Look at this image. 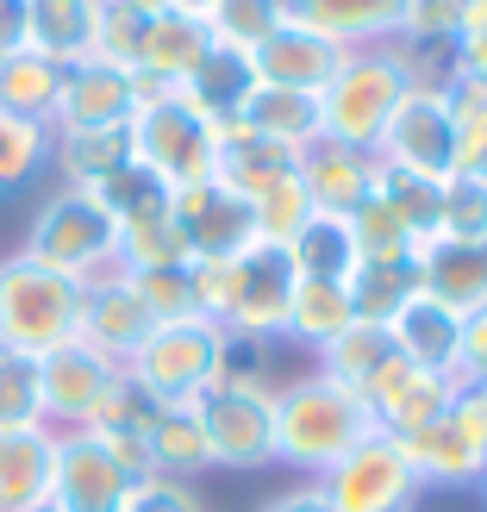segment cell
<instances>
[{
	"mask_svg": "<svg viewBox=\"0 0 487 512\" xmlns=\"http://www.w3.org/2000/svg\"><path fill=\"white\" fill-rule=\"evenodd\" d=\"M375 413L363 394L331 381L306 363L300 375H275V469L319 481L338 456H350L363 438H375Z\"/></svg>",
	"mask_w": 487,
	"mask_h": 512,
	"instance_id": "1",
	"label": "cell"
},
{
	"mask_svg": "<svg viewBox=\"0 0 487 512\" xmlns=\"http://www.w3.org/2000/svg\"><path fill=\"white\" fill-rule=\"evenodd\" d=\"M425 75H438V63L413 44H369V50H344L325 100V132L344 144L375 150V138L388 132V119L400 113V100L413 94Z\"/></svg>",
	"mask_w": 487,
	"mask_h": 512,
	"instance_id": "2",
	"label": "cell"
},
{
	"mask_svg": "<svg viewBox=\"0 0 487 512\" xmlns=\"http://www.w3.org/2000/svg\"><path fill=\"white\" fill-rule=\"evenodd\" d=\"M125 132H132V163L150 169L175 194L213 175L225 125H213L182 88H138V113L125 119Z\"/></svg>",
	"mask_w": 487,
	"mask_h": 512,
	"instance_id": "3",
	"label": "cell"
},
{
	"mask_svg": "<svg viewBox=\"0 0 487 512\" xmlns=\"http://www.w3.org/2000/svg\"><path fill=\"white\" fill-rule=\"evenodd\" d=\"M194 419L207 431L213 475H263L275 469V375L269 369H225L194 400Z\"/></svg>",
	"mask_w": 487,
	"mask_h": 512,
	"instance_id": "4",
	"label": "cell"
},
{
	"mask_svg": "<svg viewBox=\"0 0 487 512\" xmlns=\"http://www.w3.org/2000/svg\"><path fill=\"white\" fill-rule=\"evenodd\" d=\"M225 350H232V331L213 319H163L150 338L125 356V381L150 400V406H188L225 375Z\"/></svg>",
	"mask_w": 487,
	"mask_h": 512,
	"instance_id": "5",
	"label": "cell"
},
{
	"mask_svg": "<svg viewBox=\"0 0 487 512\" xmlns=\"http://www.w3.org/2000/svg\"><path fill=\"white\" fill-rule=\"evenodd\" d=\"M19 250L69 281H94V275L119 269V219L107 213V200L94 188H50L38 200L32 225H25Z\"/></svg>",
	"mask_w": 487,
	"mask_h": 512,
	"instance_id": "6",
	"label": "cell"
},
{
	"mask_svg": "<svg viewBox=\"0 0 487 512\" xmlns=\"http://www.w3.org/2000/svg\"><path fill=\"white\" fill-rule=\"evenodd\" d=\"M75 313H82V281L57 275L50 263L25 250L0 256V344L44 356L75 338Z\"/></svg>",
	"mask_w": 487,
	"mask_h": 512,
	"instance_id": "7",
	"label": "cell"
},
{
	"mask_svg": "<svg viewBox=\"0 0 487 512\" xmlns=\"http://www.w3.org/2000/svg\"><path fill=\"white\" fill-rule=\"evenodd\" d=\"M375 157H381V169H406V175H425V182H450V175L463 169L450 88L438 82V75H425V82L400 100L388 132L375 138Z\"/></svg>",
	"mask_w": 487,
	"mask_h": 512,
	"instance_id": "8",
	"label": "cell"
},
{
	"mask_svg": "<svg viewBox=\"0 0 487 512\" xmlns=\"http://www.w3.org/2000/svg\"><path fill=\"white\" fill-rule=\"evenodd\" d=\"M319 494L338 512H413L425 500L400 438H388V431H375V438H363L350 456H338V463L319 475Z\"/></svg>",
	"mask_w": 487,
	"mask_h": 512,
	"instance_id": "9",
	"label": "cell"
},
{
	"mask_svg": "<svg viewBox=\"0 0 487 512\" xmlns=\"http://www.w3.org/2000/svg\"><path fill=\"white\" fill-rule=\"evenodd\" d=\"M119 388H125V369L82 338H69V344L38 356V394H44V425L50 431H88L100 419V406Z\"/></svg>",
	"mask_w": 487,
	"mask_h": 512,
	"instance_id": "10",
	"label": "cell"
},
{
	"mask_svg": "<svg viewBox=\"0 0 487 512\" xmlns=\"http://www.w3.org/2000/svg\"><path fill=\"white\" fill-rule=\"evenodd\" d=\"M169 219H175V232H182L194 263H232L238 250H250L256 238H263L256 232V207L238 188H225L219 175L175 188L169 194Z\"/></svg>",
	"mask_w": 487,
	"mask_h": 512,
	"instance_id": "11",
	"label": "cell"
},
{
	"mask_svg": "<svg viewBox=\"0 0 487 512\" xmlns=\"http://www.w3.org/2000/svg\"><path fill=\"white\" fill-rule=\"evenodd\" d=\"M132 475L94 431H57V456H50V506L57 512H119L132 494Z\"/></svg>",
	"mask_w": 487,
	"mask_h": 512,
	"instance_id": "12",
	"label": "cell"
},
{
	"mask_svg": "<svg viewBox=\"0 0 487 512\" xmlns=\"http://www.w3.org/2000/svg\"><path fill=\"white\" fill-rule=\"evenodd\" d=\"M450 388H456V381L425 375L419 363H406L400 350H388V356L375 363V375H369L356 394H363V406L375 413V425L388 431V438H413L419 425H431V419L450 406Z\"/></svg>",
	"mask_w": 487,
	"mask_h": 512,
	"instance_id": "13",
	"label": "cell"
},
{
	"mask_svg": "<svg viewBox=\"0 0 487 512\" xmlns=\"http://www.w3.org/2000/svg\"><path fill=\"white\" fill-rule=\"evenodd\" d=\"M150 331H157V319H150V306L138 300L125 269H107V275L82 281V313H75V338L82 344H94L100 356H113L125 369V356H132Z\"/></svg>",
	"mask_w": 487,
	"mask_h": 512,
	"instance_id": "14",
	"label": "cell"
},
{
	"mask_svg": "<svg viewBox=\"0 0 487 512\" xmlns=\"http://www.w3.org/2000/svg\"><path fill=\"white\" fill-rule=\"evenodd\" d=\"M138 113V75L119 63H69L57 107H50V132H94V125H125Z\"/></svg>",
	"mask_w": 487,
	"mask_h": 512,
	"instance_id": "15",
	"label": "cell"
},
{
	"mask_svg": "<svg viewBox=\"0 0 487 512\" xmlns=\"http://www.w3.org/2000/svg\"><path fill=\"white\" fill-rule=\"evenodd\" d=\"M344 63V44H331L325 32L300 19H281L275 32L250 50V75L256 88H300V94H325L331 75Z\"/></svg>",
	"mask_w": 487,
	"mask_h": 512,
	"instance_id": "16",
	"label": "cell"
},
{
	"mask_svg": "<svg viewBox=\"0 0 487 512\" xmlns=\"http://www.w3.org/2000/svg\"><path fill=\"white\" fill-rule=\"evenodd\" d=\"M400 450H406V463H413L425 494H475V481L487 469V444L450 413V406L431 425H419L413 438H400Z\"/></svg>",
	"mask_w": 487,
	"mask_h": 512,
	"instance_id": "17",
	"label": "cell"
},
{
	"mask_svg": "<svg viewBox=\"0 0 487 512\" xmlns=\"http://www.w3.org/2000/svg\"><path fill=\"white\" fill-rule=\"evenodd\" d=\"M375 175H381V157L363 144H344V138H319V144H306L300 150V182L306 194H313V207L319 213H356L363 200L375 194Z\"/></svg>",
	"mask_w": 487,
	"mask_h": 512,
	"instance_id": "18",
	"label": "cell"
},
{
	"mask_svg": "<svg viewBox=\"0 0 487 512\" xmlns=\"http://www.w3.org/2000/svg\"><path fill=\"white\" fill-rule=\"evenodd\" d=\"M388 344L406 356V363H419L425 375L456 381V369H463V313H450L444 300H431V294L419 288V294L388 319Z\"/></svg>",
	"mask_w": 487,
	"mask_h": 512,
	"instance_id": "19",
	"label": "cell"
},
{
	"mask_svg": "<svg viewBox=\"0 0 487 512\" xmlns=\"http://www.w3.org/2000/svg\"><path fill=\"white\" fill-rule=\"evenodd\" d=\"M406 13H413V0H288V19L313 25L344 50L406 44Z\"/></svg>",
	"mask_w": 487,
	"mask_h": 512,
	"instance_id": "20",
	"label": "cell"
},
{
	"mask_svg": "<svg viewBox=\"0 0 487 512\" xmlns=\"http://www.w3.org/2000/svg\"><path fill=\"white\" fill-rule=\"evenodd\" d=\"M207 50H213L207 19L182 13V7H157V13H144V44H138V69L132 75L150 82V88H182Z\"/></svg>",
	"mask_w": 487,
	"mask_h": 512,
	"instance_id": "21",
	"label": "cell"
},
{
	"mask_svg": "<svg viewBox=\"0 0 487 512\" xmlns=\"http://www.w3.org/2000/svg\"><path fill=\"white\" fill-rule=\"evenodd\" d=\"M419 288L444 300L450 313H481L487 306V238H431L419 244Z\"/></svg>",
	"mask_w": 487,
	"mask_h": 512,
	"instance_id": "22",
	"label": "cell"
},
{
	"mask_svg": "<svg viewBox=\"0 0 487 512\" xmlns=\"http://www.w3.org/2000/svg\"><path fill=\"white\" fill-rule=\"evenodd\" d=\"M119 169H132V132L125 125L50 132V175H57V188H107Z\"/></svg>",
	"mask_w": 487,
	"mask_h": 512,
	"instance_id": "23",
	"label": "cell"
},
{
	"mask_svg": "<svg viewBox=\"0 0 487 512\" xmlns=\"http://www.w3.org/2000/svg\"><path fill=\"white\" fill-rule=\"evenodd\" d=\"M144 463H150V475H169V481L213 475V450L194 419V400L188 406H150L144 413Z\"/></svg>",
	"mask_w": 487,
	"mask_h": 512,
	"instance_id": "24",
	"label": "cell"
},
{
	"mask_svg": "<svg viewBox=\"0 0 487 512\" xmlns=\"http://www.w3.org/2000/svg\"><path fill=\"white\" fill-rule=\"evenodd\" d=\"M100 32V0H25V50L50 57L57 69L88 63Z\"/></svg>",
	"mask_w": 487,
	"mask_h": 512,
	"instance_id": "25",
	"label": "cell"
},
{
	"mask_svg": "<svg viewBox=\"0 0 487 512\" xmlns=\"http://www.w3.org/2000/svg\"><path fill=\"white\" fill-rule=\"evenodd\" d=\"M50 456H57L50 425L0 431V512H32L50 500Z\"/></svg>",
	"mask_w": 487,
	"mask_h": 512,
	"instance_id": "26",
	"label": "cell"
},
{
	"mask_svg": "<svg viewBox=\"0 0 487 512\" xmlns=\"http://www.w3.org/2000/svg\"><path fill=\"white\" fill-rule=\"evenodd\" d=\"M356 325V306H350V281H306L294 288V306H288V325H281V344L300 350L306 363L338 338V331Z\"/></svg>",
	"mask_w": 487,
	"mask_h": 512,
	"instance_id": "27",
	"label": "cell"
},
{
	"mask_svg": "<svg viewBox=\"0 0 487 512\" xmlns=\"http://www.w3.org/2000/svg\"><path fill=\"white\" fill-rule=\"evenodd\" d=\"M238 125H250V132H263V138H275L281 150H294V157H300L306 144L325 138V100L319 94H300V88H256L244 100Z\"/></svg>",
	"mask_w": 487,
	"mask_h": 512,
	"instance_id": "28",
	"label": "cell"
},
{
	"mask_svg": "<svg viewBox=\"0 0 487 512\" xmlns=\"http://www.w3.org/2000/svg\"><path fill=\"white\" fill-rule=\"evenodd\" d=\"M294 169H300L294 150H281L275 138L250 132V125H225V132H219V163H213V175H219L225 188H238L244 200H256L263 188H275L281 175H294Z\"/></svg>",
	"mask_w": 487,
	"mask_h": 512,
	"instance_id": "29",
	"label": "cell"
},
{
	"mask_svg": "<svg viewBox=\"0 0 487 512\" xmlns=\"http://www.w3.org/2000/svg\"><path fill=\"white\" fill-rule=\"evenodd\" d=\"M182 94L194 100L200 113H207L213 125H238V113H244V100L256 94V75H250V57L244 50H225V44H213L207 57L194 63V75L182 82Z\"/></svg>",
	"mask_w": 487,
	"mask_h": 512,
	"instance_id": "30",
	"label": "cell"
},
{
	"mask_svg": "<svg viewBox=\"0 0 487 512\" xmlns=\"http://www.w3.org/2000/svg\"><path fill=\"white\" fill-rule=\"evenodd\" d=\"M288 256H294V269H300L306 281H350L356 263H363L344 213H313V219H306L300 232L288 238Z\"/></svg>",
	"mask_w": 487,
	"mask_h": 512,
	"instance_id": "31",
	"label": "cell"
},
{
	"mask_svg": "<svg viewBox=\"0 0 487 512\" xmlns=\"http://www.w3.org/2000/svg\"><path fill=\"white\" fill-rule=\"evenodd\" d=\"M57 88H63V69L38 57V50H13L0 57V113H19V119H44L57 107Z\"/></svg>",
	"mask_w": 487,
	"mask_h": 512,
	"instance_id": "32",
	"label": "cell"
},
{
	"mask_svg": "<svg viewBox=\"0 0 487 512\" xmlns=\"http://www.w3.org/2000/svg\"><path fill=\"white\" fill-rule=\"evenodd\" d=\"M413 294H419V256H400V263H356V275H350V306H356L363 325H388Z\"/></svg>",
	"mask_w": 487,
	"mask_h": 512,
	"instance_id": "33",
	"label": "cell"
},
{
	"mask_svg": "<svg viewBox=\"0 0 487 512\" xmlns=\"http://www.w3.org/2000/svg\"><path fill=\"white\" fill-rule=\"evenodd\" d=\"M44 169H50V125L44 119L0 113V194L32 188Z\"/></svg>",
	"mask_w": 487,
	"mask_h": 512,
	"instance_id": "34",
	"label": "cell"
},
{
	"mask_svg": "<svg viewBox=\"0 0 487 512\" xmlns=\"http://www.w3.org/2000/svg\"><path fill=\"white\" fill-rule=\"evenodd\" d=\"M200 19H207L213 44H225V50H244V57H250V50L263 44V38L275 32V25H281V19H288V0H213V7L200 13Z\"/></svg>",
	"mask_w": 487,
	"mask_h": 512,
	"instance_id": "35",
	"label": "cell"
},
{
	"mask_svg": "<svg viewBox=\"0 0 487 512\" xmlns=\"http://www.w3.org/2000/svg\"><path fill=\"white\" fill-rule=\"evenodd\" d=\"M388 350H394V344H388V325H363V319H356L350 331H338V338L313 356V369H325L331 381H344V388H363Z\"/></svg>",
	"mask_w": 487,
	"mask_h": 512,
	"instance_id": "36",
	"label": "cell"
},
{
	"mask_svg": "<svg viewBox=\"0 0 487 512\" xmlns=\"http://www.w3.org/2000/svg\"><path fill=\"white\" fill-rule=\"evenodd\" d=\"M350 238H356V256H363V263H400V256H419V238L406 232V219L381 194H369L363 207L350 213Z\"/></svg>",
	"mask_w": 487,
	"mask_h": 512,
	"instance_id": "37",
	"label": "cell"
},
{
	"mask_svg": "<svg viewBox=\"0 0 487 512\" xmlns=\"http://www.w3.org/2000/svg\"><path fill=\"white\" fill-rule=\"evenodd\" d=\"M194 256L175 232V219H138V225H119V269H188Z\"/></svg>",
	"mask_w": 487,
	"mask_h": 512,
	"instance_id": "38",
	"label": "cell"
},
{
	"mask_svg": "<svg viewBox=\"0 0 487 512\" xmlns=\"http://www.w3.org/2000/svg\"><path fill=\"white\" fill-rule=\"evenodd\" d=\"M375 194L406 219V232L419 244L438 238V200H444V182H425V175H406V169H381L375 175Z\"/></svg>",
	"mask_w": 487,
	"mask_h": 512,
	"instance_id": "39",
	"label": "cell"
},
{
	"mask_svg": "<svg viewBox=\"0 0 487 512\" xmlns=\"http://www.w3.org/2000/svg\"><path fill=\"white\" fill-rule=\"evenodd\" d=\"M438 82L450 88V113H456V150H463V169H475V163L487 157V82H475V75L450 69V63H444Z\"/></svg>",
	"mask_w": 487,
	"mask_h": 512,
	"instance_id": "40",
	"label": "cell"
},
{
	"mask_svg": "<svg viewBox=\"0 0 487 512\" xmlns=\"http://www.w3.org/2000/svg\"><path fill=\"white\" fill-rule=\"evenodd\" d=\"M13 425H44V394H38V356L0 344V431Z\"/></svg>",
	"mask_w": 487,
	"mask_h": 512,
	"instance_id": "41",
	"label": "cell"
},
{
	"mask_svg": "<svg viewBox=\"0 0 487 512\" xmlns=\"http://www.w3.org/2000/svg\"><path fill=\"white\" fill-rule=\"evenodd\" d=\"M250 207H256V232H263L269 244H288L300 225L319 213V207H313V194H306V182H300V169H294V175H281L275 188H263V194L250 200Z\"/></svg>",
	"mask_w": 487,
	"mask_h": 512,
	"instance_id": "42",
	"label": "cell"
},
{
	"mask_svg": "<svg viewBox=\"0 0 487 512\" xmlns=\"http://www.w3.org/2000/svg\"><path fill=\"white\" fill-rule=\"evenodd\" d=\"M438 238H487V182L469 169H456L438 200Z\"/></svg>",
	"mask_w": 487,
	"mask_h": 512,
	"instance_id": "43",
	"label": "cell"
},
{
	"mask_svg": "<svg viewBox=\"0 0 487 512\" xmlns=\"http://www.w3.org/2000/svg\"><path fill=\"white\" fill-rule=\"evenodd\" d=\"M100 200H107V213L119 219V225H138V219H157V213H169V188L157 182L150 169H119L107 188H94Z\"/></svg>",
	"mask_w": 487,
	"mask_h": 512,
	"instance_id": "44",
	"label": "cell"
},
{
	"mask_svg": "<svg viewBox=\"0 0 487 512\" xmlns=\"http://www.w3.org/2000/svg\"><path fill=\"white\" fill-rule=\"evenodd\" d=\"M138 44H144V13L125 0H100V32H94V57L138 69Z\"/></svg>",
	"mask_w": 487,
	"mask_h": 512,
	"instance_id": "45",
	"label": "cell"
},
{
	"mask_svg": "<svg viewBox=\"0 0 487 512\" xmlns=\"http://www.w3.org/2000/svg\"><path fill=\"white\" fill-rule=\"evenodd\" d=\"M132 275V288H138V300L150 306V319H188L194 313V275L188 269H125Z\"/></svg>",
	"mask_w": 487,
	"mask_h": 512,
	"instance_id": "46",
	"label": "cell"
},
{
	"mask_svg": "<svg viewBox=\"0 0 487 512\" xmlns=\"http://www.w3.org/2000/svg\"><path fill=\"white\" fill-rule=\"evenodd\" d=\"M119 512H207L194 494V481H169V475H144L132 481V494H125Z\"/></svg>",
	"mask_w": 487,
	"mask_h": 512,
	"instance_id": "47",
	"label": "cell"
},
{
	"mask_svg": "<svg viewBox=\"0 0 487 512\" xmlns=\"http://www.w3.org/2000/svg\"><path fill=\"white\" fill-rule=\"evenodd\" d=\"M456 381H481L487 388V306L463 319V369H456Z\"/></svg>",
	"mask_w": 487,
	"mask_h": 512,
	"instance_id": "48",
	"label": "cell"
},
{
	"mask_svg": "<svg viewBox=\"0 0 487 512\" xmlns=\"http://www.w3.org/2000/svg\"><path fill=\"white\" fill-rule=\"evenodd\" d=\"M256 512H338L325 494H319V481H294V488H281V494H269Z\"/></svg>",
	"mask_w": 487,
	"mask_h": 512,
	"instance_id": "49",
	"label": "cell"
},
{
	"mask_svg": "<svg viewBox=\"0 0 487 512\" xmlns=\"http://www.w3.org/2000/svg\"><path fill=\"white\" fill-rule=\"evenodd\" d=\"M25 50V0H0V57Z\"/></svg>",
	"mask_w": 487,
	"mask_h": 512,
	"instance_id": "50",
	"label": "cell"
},
{
	"mask_svg": "<svg viewBox=\"0 0 487 512\" xmlns=\"http://www.w3.org/2000/svg\"><path fill=\"white\" fill-rule=\"evenodd\" d=\"M169 7H182V13H207L213 0H169Z\"/></svg>",
	"mask_w": 487,
	"mask_h": 512,
	"instance_id": "51",
	"label": "cell"
},
{
	"mask_svg": "<svg viewBox=\"0 0 487 512\" xmlns=\"http://www.w3.org/2000/svg\"><path fill=\"white\" fill-rule=\"evenodd\" d=\"M475 494H481V506H487V469H481V481H475Z\"/></svg>",
	"mask_w": 487,
	"mask_h": 512,
	"instance_id": "52",
	"label": "cell"
},
{
	"mask_svg": "<svg viewBox=\"0 0 487 512\" xmlns=\"http://www.w3.org/2000/svg\"><path fill=\"white\" fill-rule=\"evenodd\" d=\"M469 175H481V182H487V157H481V163H475V169H469Z\"/></svg>",
	"mask_w": 487,
	"mask_h": 512,
	"instance_id": "53",
	"label": "cell"
},
{
	"mask_svg": "<svg viewBox=\"0 0 487 512\" xmlns=\"http://www.w3.org/2000/svg\"><path fill=\"white\" fill-rule=\"evenodd\" d=\"M469 7H475V13H487V0H469Z\"/></svg>",
	"mask_w": 487,
	"mask_h": 512,
	"instance_id": "54",
	"label": "cell"
},
{
	"mask_svg": "<svg viewBox=\"0 0 487 512\" xmlns=\"http://www.w3.org/2000/svg\"><path fill=\"white\" fill-rule=\"evenodd\" d=\"M32 512H57V506H50V500H44V506H32Z\"/></svg>",
	"mask_w": 487,
	"mask_h": 512,
	"instance_id": "55",
	"label": "cell"
}]
</instances>
